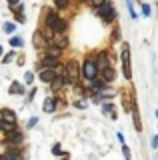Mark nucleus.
<instances>
[{
  "instance_id": "nucleus-1",
  "label": "nucleus",
  "mask_w": 158,
  "mask_h": 160,
  "mask_svg": "<svg viewBox=\"0 0 158 160\" xmlns=\"http://www.w3.org/2000/svg\"><path fill=\"white\" fill-rule=\"evenodd\" d=\"M120 58H122V70H124V76L130 80V78H132V68H130V48H128V44H124V46H122Z\"/></svg>"
},
{
  "instance_id": "nucleus-2",
  "label": "nucleus",
  "mask_w": 158,
  "mask_h": 160,
  "mask_svg": "<svg viewBox=\"0 0 158 160\" xmlns=\"http://www.w3.org/2000/svg\"><path fill=\"white\" fill-rule=\"evenodd\" d=\"M98 64L94 62V60H86L84 62V66H82V74L88 78V80H92V78H96L98 76Z\"/></svg>"
},
{
  "instance_id": "nucleus-3",
  "label": "nucleus",
  "mask_w": 158,
  "mask_h": 160,
  "mask_svg": "<svg viewBox=\"0 0 158 160\" xmlns=\"http://www.w3.org/2000/svg\"><path fill=\"white\" fill-rule=\"evenodd\" d=\"M98 14H100V16L104 18L106 22H112V20L116 18V12H114V8H112V4L108 2V0H106L104 4H102L100 8H98Z\"/></svg>"
},
{
  "instance_id": "nucleus-4",
  "label": "nucleus",
  "mask_w": 158,
  "mask_h": 160,
  "mask_svg": "<svg viewBox=\"0 0 158 160\" xmlns=\"http://www.w3.org/2000/svg\"><path fill=\"white\" fill-rule=\"evenodd\" d=\"M50 42L54 44V46H58V48H66L68 46V38L64 36L62 32H54V36H52Z\"/></svg>"
},
{
  "instance_id": "nucleus-5",
  "label": "nucleus",
  "mask_w": 158,
  "mask_h": 160,
  "mask_svg": "<svg viewBox=\"0 0 158 160\" xmlns=\"http://www.w3.org/2000/svg\"><path fill=\"white\" fill-rule=\"evenodd\" d=\"M40 80L46 84H52L54 80H56V74H54V68H44L40 72Z\"/></svg>"
},
{
  "instance_id": "nucleus-6",
  "label": "nucleus",
  "mask_w": 158,
  "mask_h": 160,
  "mask_svg": "<svg viewBox=\"0 0 158 160\" xmlns=\"http://www.w3.org/2000/svg\"><path fill=\"white\" fill-rule=\"evenodd\" d=\"M0 118H2L4 122H10V124H16V114H14L12 110H8V108H4L2 112H0Z\"/></svg>"
},
{
  "instance_id": "nucleus-7",
  "label": "nucleus",
  "mask_w": 158,
  "mask_h": 160,
  "mask_svg": "<svg viewBox=\"0 0 158 160\" xmlns=\"http://www.w3.org/2000/svg\"><path fill=\"white\" fill-rule=\"evenodd\" d=\"M42 66L44 68H54V66H58V58H54V56H44V60H42Z\"/></svg>"
},
{
  "instance_id": "nucleus-8",
  "label": "nucleus",
  "mask_w": 158,
  "mask_h": 160,
  "mask_svg": "<svg viewBox=\"0 0 158 160\" xmlns=\"http://www.w3.org/2000/svg\"><path fill=\"white\" fill-rule=\"evenodd\" d=\"M110 64H108V54L106 52H100V56H98V68H100V72L104 68H108Z\"/></svg>"
},
{
  "instance_id": "nucleus-9",
  "label": "nucleus",
  "mask_w": 158,
  "mask_h": 160,
  "mask_svg": "<svg viewBox=\"0 0 158 160\" xmlns=\"http://www.w3.org/2000/svg\"><path fill=\"white\" fill-rule=\"evenodd\" d=\"M58 22V14L56 12H52V10H48V14H46V24L50 28H54V24Z\"/></svg>"
},
{
  "instance_id": "nucleus-10",
  "label": "nucleus",
  "mask_w": 158,
  "mask_h": 160,
  "mask_svg": "<svg viewBox=\"0 0 158 160\" xmlns=\"http://www.w3.org/2000/svg\"><path fill=\"white\" fill-rule=\"evenodd\" d=\"M66 72H68V76H70L72 80L78 76V66H76V62H68V66H66Z\"/></svg>"
},
{
  "instance_id": "nucleus-11",
  "label": "nucleus",
  "mask_w": 158,
  "mask_h": 160,
  "mask_svg": "<svg viewBox=\"0 0 158 160\" xmlns=\"http://www.w3.org/2000/svg\"><path fill=\"white\" fill-rule=\"evenodd\" d=\"M114 76H116V74H114V68H110V66H108V68H104V70H102V78H104L106 82L114 80Z\"/></svg>"
},
{
  "instance_id": "nucleus-12",
  "label": "nucleus",
  "mask_w": 158,
  "mask_h": 160,
  "mask_svg": "<svg viewBox=\"0 0 158 160\" xmlns=\"http://www.w3.org/2000/svg\"><path fill=\"white\" fill-rule=\"evenodd\" d=\"M6 138L10 140V142H20V140H22V134H20V132H14V130H10V132H6Z\"/></svg>"
},
{
  "instance_id": "nucleus-13",
  "label": "nucleus",
  "mask_w": 158,
  "mask_h": 160,
  "mask_svg": "<svg viewBox=\"0 0 158 160\" xmlns=\"http://www.w3.org/2000/svg\"><path fill=\"white\" fill-rule=\"evenodd\" d=\"M132 118H134V126H136V130H140V128H142V126H140V116H138L134 104H132Z\"/></svg>"
},
{
  "instance_id": "nucleus-14",
  "label": "nucleus",
  "mask_w": 158,
  "mask_h": 160,
  "mask_svg": "<svg viewBox=\"0 0 158 160\" xmlns=\"http://www.w3.org/2000/svg\"><path fill=\"white\" fill-rule=\"evenodd\" d=\"M54 30H56V32H64V30H66V22H64L62 18H58V22L54 24Z\"/></svg>"
},
{
  "instance_id": "nucleus-15",
  "label": "nucleus",
  "mask_w": 158,
  "mask_h": 160,
  "mask_svg": "<svg viewBox=\"0 0 158 160\" xmlns=\"http://www.w3.org/2000/svg\"><path fill=\"white\" fill-rule=\"evenodd\" d=\"M60 50H62V48H58V46H54V44H52V48L48 50L46 54H48V56H54V58H58V56H60Z\"/></svg>"
},
{
  "instance_id": "nucleus-16",
  "label": "nucleus",
  "mask_w": 158,
  "mask_h": 160,
  "mask_svg": "<svg viewBox=\"0 0 158 160\" xmlns=\"http://www.w3.org/2000/svg\"><path fill=\"white\" fill-rule=\"evenodd\" d=\"M4 158H22V152H18V150H10V152H6L4 154Z\"/></svg>"
},
{
  "instance_id": "nucleus-17",
  "label": "nucleus",
  "mask_w": 158,
  "mask_h": 160,
  "mask_svg": "<svg viewBox=\"0 0 158 160\" xmlns=\"http://www.w3.org/2000/svg\"><path fill=\"white\" fill-rule=\"evenodd\" d=\"M52 110H54V100L48 98L46 102H44V112H52Z\"/></svg>"
},
{
  "instance_id": "nucleus-18",
  "label": "nucleus",
  "mask_w": 158,
  "mask_h": 160,
  "mask_svg": "<svg viewBox=\"0 0 158 160\" xmlns=\"http://www.w3.org/2000/svg\"><path fill=\"white\" fill-rule=\"evenodd\" d=\"M102 110H104L106 114H110L112 118H116V114H114V106H112V104H104V106H102Z\"/></svg>"
},
{
  "instance_id": "nucleus-19",
  "label": "nucleus",
  "mask_w": 158,
  "mask_h": 160,
  "mask_svg": "<svg viewBox=\"0 0 158 160\" xmlns=\"http://www.w3.org/2000/svg\"><path fill=\"white\" fill-rule=\"evenodd\" d=\"M8 6H10L12 10H20V0H8Z\"/></svg>"
},
{
  "instance_id": "nucleus-20",
  "label": "nucleus",
  "mask_w": 158,
  "mask_h": 160,
  "mask_svg": "<svg viewBox=\"0 0 158 160\" xmlns=\"http://www.w3.org/2000/svg\"><path fill=\"white\" fill-rule=\"evenodd\" d=\"M10 44H12L14 48H20L22 46V38H18V36L16 38H10Z\"/></svg>"
},
{
  "instance_id": "nucleus-21",
  "label": "nucleus",
  "mask_w": 158,
  "mask_h": 160,
  "mask_svg": "<svg viewBox=\"0 0 158 160\" xmlns=\"http://www.w3.org/2000/svg\"><path fill=\"white\" fill-rule=\"evenodd\" d=\"M104 2H106V0H90V4H92L94 8H100V6H102Z\"/></svg>"
},
{
  "instance_id": "nucleus-22",
  "label": "nucleus",
  "mask_w": 158,
  "mask_h": 160,
  "mask_svg": "<svg viewBox=\"0 0 158 160\" xmlns=\"http://www.w3.org/2000/svg\"><path fill=\"white\" fill-rule=\"evenodd\" d=\"M10 92L14 94V92H22V86H20V84H12V86H10Z\"/></svg>"
},
{
  "instance_id": "nucleus-23",
  "label": "nucleus",
  "mask_w": 158,
  "mask_h": 160,
  "mask_svg": "<svg viewBox=\"0 0 158 160\" xmlns=\"http://www.w3.org/2000/svg\"><path fill=\"white\" fill-rule=\"evenodd\" d=\"M56 2V6L58 8H64V6H68V0H54Z\"/></svg>"
},
{
  "instance_id": "nucleus-24",
  "label": "nucleus",
  "mask_w": 158,
  "mask_h": 160,
  "mask_svg": "<svg viewBox=\"0 0 158 160\" xmlns=\"http://www.w3.org/2000/svg\"><path fill=\"white\" fill-rule=\"evenodd\" d=\"M24 80H26V84H32V80H34L32 72H26V76H24Z\"/></svg>"
},
{
  "instance_id": "nucleus-25",
  "label": "nucleus",
  "mask_w": 158,
  "mask_h": 160,
  "mask_svg": "<svg viewBox=\"0 0 158 160\" xmlns=\"http://www.w3.org/2000/svg\"><path fill=\"white\" fill-rule=\"evenodd\" d=\"M142 14H144V16L150 14V6H148V4H142Z\"/></svg>"
},
{
  "instance_id": "nucleus-26",
  "label": "nucleus",
  "mask_w": 158,
  "mask_h": 160,
  "mask_svg": "<svg viewBox=\"0 0 158 160\" xmlns=\"http://www.w3.org/2000/svg\"><path fill=\"white\" fill-rule=\"evenodd\" d=\"M4 30H6V32H14V24L6 22V24H4Z\"/></svg>"
},
{
  "instance_id": "nucleus-27",
  "label": "nucleus",
  "mask_w": 158,
  "mask_h": 160,
  "mask_svg": "<svg viewBox=\"0 0 158 160\" xmlns=\"http://www.w3.org/2000/svg\"><path fill=\"white\" fill-rule=\"evenodd\" d=\"M52 152H54V154H58V156H60V154H62V150H60V146H58V144H54Z\"/></svg>"
},
{
  "instance_id": "nucleus-28",
  "label": "nucleus",
  "mask_w": 158,
  "mask_h": 160,
  "mask_svg": "<svg viewBox=\"0 0 158 160\" xmlns=\"http://www.w3.org/2000/svg\"><path fill=\"white\" fill-rule=\"evenodd\" d=\"M156 118H158V110H156Z\"/></svg>"
}]
</instances>
